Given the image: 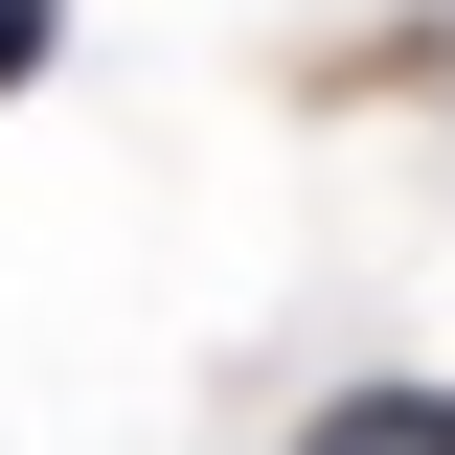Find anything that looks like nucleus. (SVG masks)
<instances>
[{"instance_id":"nucleus-1","label":"nucleus","mask_w":455,"mask_h":455,"mask_svg":"<svg viewBox=\"0 0 455 455\" xmlns=\"http://www.w3.org/2000/svg\"><path fill=\"white\" fill-rule=\"evenodd\" d=\"M296 455H455V387H341Z\"/></svg>"},{"instance_id":"nucleus-2","label":"nucleus","mask_w":455,"mask_h":455,"mask_svg":"<svg viewBox=\"0 0 455 455\" xmlns=\"http://www.w3.org/2000/svg\"><path fill=\"white\" fill-rule=\"evenodd\" d=\"M68 46V0H0V92H23V68H46Z\"/></svg>"}]
</instances>
